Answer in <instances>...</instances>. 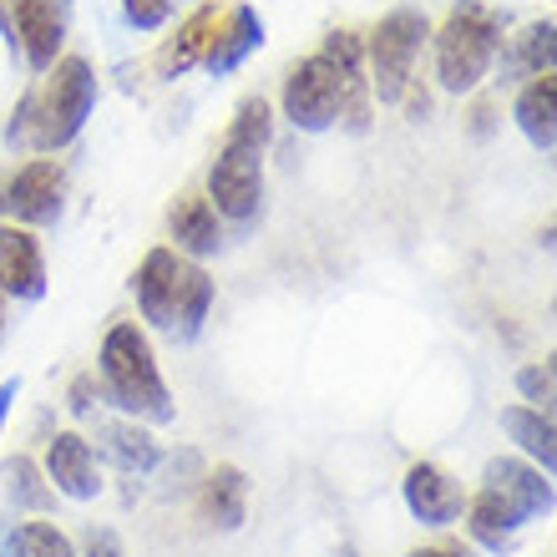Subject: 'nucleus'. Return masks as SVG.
<instances>
[{
    "label": "nucleus",
    "instance_id": "18",
    "mask_svg": "<svg viewBox=\"0 0 557 557\" xmlns=\"http://www.w3.org/2000/svg\"><path fill=\"white\" fill-rule=\"evenodd\" d=\"M517 127L528 133L532 147L553 152V143H557V76L553 72L532 76L528 87H522V97H517Z\"/></svg>",
    "mask_w": 557,
    "mask_h": 557
},
{
    "label": "nucleus",
    "instance_id": "9",
    "mask_svg": "<svg viewBox=\"0 0 557 557\" xmlns=\"http://www.w3.org/2000/svg\"><path fill=\"white\" fill-rule=\"evenodd\" d=\"M183 278H188V259H177V249H152L137 269V305H143L147 324L173 330L177 305H183Z\"/></svg>",
    "mask_w": 557,
    "mask_h": 557
},
{
    "label": "nucleus",
    "instance_id": "30",
    "mask_svg": "<svg viewBox=\"0 0 557 557\" xmlns=\"http://www.w3.org/2000/svg\"><path fill=\"white\" fill-rule=\"evenodd\" d=\"M411 557H471L461 543H436V547H416Z\"/></svg>",
    "mask_w": 557,
    "mask_h": 557
},
{
    "label": "nucleus",
    "instance_id": "23",
    "mask_svg": "<svg viewBox=\"0 0 557 557\" xmlns=\"http://www.w3.org/2000/svg\"><path fill=\"white\" fill-rule=\"evenodd\" d=\"M102 446L122 471H152L162 461V446L143 425H102Z\"/></svg>",
    "mask_w": 557,
    "mask_h": 557
},
{
    "label": "nucleus",
    "instance_id": "11",
    "mask_svg": "<svg viewBox=\"0 0 557 557\" xmlns=\"http://www.w3.org/2000/svg\"><path fill=\"white\" fill-rule=\"evenodd\" d=\"M15 41L26 46V61L36 72L57 66V51L66 41V0H15Z\"/></svg>",
    "mask_w": 557,
    "mask_h": 557
},
{
    "label": "nucleus",
    "instance_id": "26",
    "mask_svg": "<svg viewBox=\"0 0 557 557\" xmlns=\"http://www.w3.org/2000/svg\"><path fill=\"white\" fill-rule=\"evenodd\" d=\"M512 66L522 76H543L553 72V21H532L522 36H517V51H512Z\"/></svg>",
    "mask_w": 557,
    "mask_h": 557
},
{
    "label": "nucleus",
    "instance_id": "28",
    "mask_svg": "<svg viewBox=\"0 0 557 557\" xmlns=\"http://www.w3.org/2000/svg\"><path fill=\"white\" fill-rule=\"evenodd\" d=\"M122 15H127L137 30H158L162 21L173 15V0H122Z\"/></svg>",
    "mask_w": 557,
    "mask_h": 557
},
{
    "label": "nucleus",
    "instance_id": "32",
    "mask_svg": "<svg viewBox=\"0 0 557 557\" xmlns=\"http://www.w3.org/2000/svg\"><path fill=\"white\" fill-rule=\"evenodd\" d=\"M15 391H21V381H5V385H0V425H5V411H11Z\"/></svg>",
    "mask_w": 557,
    "mask_h": 557
},
{
    "label": "nucleus",
    "instance_id": "3",
    "mask_svg": "<svg viewBox=\"0 0 557 557\" xmlns=\"http://www.w3.org/2000/svg\"><path fill=\"white\" fill-rule=\"evenodd\" d=\"M502 46V15L476 5V0H461L451 5L446 26L436 30V82L446 91H471L492 72V57Z\"/></svg>",
    "mask_w": 557,
    "mask_h": 557
},
{
    "label": "nucleus",
    "instance_id": "1",
    "mask_svg": "<svg viewBox=\"0 0 557 557\" xmlns=\"http://www.w3.org/2000/svg\"><path fill=\"white\" fill-rule=\"evenodd\" d=\"M274 133L264 97H244L234 112V127L219 147V162L208 168V203L219 219L249 223L264 198V147Z\"/></svg>",
    "mask_w": 557,
    "mask_h": 557
},
{
    "label": "nucleus",
    "instance_id": "24",
    "mask_svg": "<svg viewBox=\"0 0 557 557\" xmlns=\"http://www.w3.org/2000/svg\"><path fill=\"white\" fill-rule=\"evenodd\" d=\"M208 305H213V278H208L198 264H188V278H183V305H177L173 335L177 339H193V335H198V330H203V320H208Z\"/></svg>",
    "mask_w": 557,
    "mask_h": 557
},
{
    "label": "nucleus",
    "instance_id": "22",
    "mask_svg": "<svg viewBox=\"0 0 557 557\" xmlns=\"http://www.w3.org/2000/svg\"><path fill=\"white\" fill-rule=\"evenodd\" d=\"M0 557H76V547L51 522H21L0 537Z\"/></svg>",
    "mask_w": 557,
    "mask_h": 557
},
{
    "label": "nucleus",
    "instance_id": "10",
    "mask_svg": "<svg viewBox=\"0 0 557 557\" xmlns=\"http://www.w3.org/2000/svg\"><path fill=\"white\" fill-rule=\"evenodd\" d=\"M400 492H406L411 517H421L425 528H446V522H456V517L467 512V492H461V482L446 476L441 467H431V461H421V467L406 471Z\"/></svg>",
    "mask_w": 557,
    "mask_h": 557
},
{
    "label": "nucleus",
    "instance_id": "2",
    "mask_svg": "<svg viewBox=\"0 0 557 557\" xmlns=\"http://www.w3.org/2000/svg\"><path fill=\"white\" fill-rule=\"evenodd\" d=\"M102 381H107V396L112 406L133 416V421H152V425H168L173 421V396L162 385V370L152 360V345L137 324H112L102 339Z\"/></svg>",
    "mask_w": 557,
    "mask_h": 557
},
{
    "label": "nucleus",
    "instance_id": "14",
    "mask_svg": "<svg viewBox=\"0 0 557 557\" xmlns=\"http://www.w3.org/2000/svg\"><path fill=\"white\" fill-rule=\"evenodd\" d=\"M0 289L15 294V299H41L46 294L41 244L15 223H0Z\"/></svg>",
    "mask_w": 557,
    "mask_h": 557
},
{
    "label": "nucleus",
    "instance_id": "4",
    "mask_svg": "<svg viewBox=\"0 0 557 557\" xmlns=\"http://www.w3.org/2000/svg\"><path fill=\"white\" fill-rule=\"evenodd\" d=\"M431 21L411 5L381 15V26L370 30L366 41V76H370V97H381V107H396L416 82V57H421Z\"/></svg>",
    "mask_w": 557,
    "mask_h": 557
},
{
    "label": "nucleus",
    "instance_id": "20",
    "mask_svg": "<svg viewBox=\"0 0 557 557\" xmlns=\"http://www.w3.org/2000/svg\"><path fill=\"white\" fill-rule=\"evenodd\" d=\"M502 431L532 456V461H543V476H553L557 467V446H553V416L547 411H532V406H507L502 411Z\"/></svg>",
    "mask_w": 557,
    "mask_h": 557
},
{
    "label": "nucleus",
    "instance_id": "15",
    "mask_svg": "<svg viewBox=\"0 0 557 557\" xmlns=\"http://www.w3.org/2000/svg\"><path fill=\"white\" fill-rule=\"evenodd\" d=\"M486 486L492 492H502V497L512 502V507H522L528 517L537 512H553V482H543V471L522 467V461H512V456H497V461H486Z\"/></svg>",
    "mask_w": 557,
    "mask_h": 557
},
{
    "label": "nucleus",
    "instance_id": "13",
    "mask_svg": "<svg viewBox=\"0 0 557 557\" xmlns=\"http://www.w3.org/2000/svg\"><path fill=\"white\" fill-rule=\"evenodd\" d=\"M46 476L72 502H91L102 492V482H97V456H91L87 436H76V431L51 436V446H46Z\"/></svg>",
    "mask_w": 557,
    "mask_h": 557
},
{
    "label": "nucleus",
    "instance_id": "12",
    "mask_svg": "<svg viewBox=\"0 0 557 557\" xmlns=\"http://www.w3.org/2000/svg\"><path fill=\"white\" fill-rule=\"evenodd\" d=\"M259 46H264V21H259V11H253V5H234V11L213 26V36H208L203 66L213 76H228V72H238L244 57L259 51Z\"/></svg>",
    "mask_w": 557,
    "mask_h": 557
},
{
    "label": "nucleus",
    "instance_id": "31",
    "mask_svg": "<svg viewBox=\"0 0 557 557\" xmlns=\"http://www.w3.org/2000/svg\"><path fill=\"white\" fill-rule=\"evenodd\" d=\"M91 381H76V391H72V411H82V416H87L91 411Z\"/></svg>",
    "mask_w": 557,
    "mask_h": 557
},
{
    "label": "nucleus",
    "instance_id": "8",
    "mask_svg": "<svg viewBox=\"0 0 557 557\" xmlns=\"http://www.w3.org/2000/svg\"><path fill=\"white\" fill-rule=\"evenodd\" d=\"M61 213V168L57 162H26L0 188V219L5 223H51Z\"/></svg>",
    "mask_w": 557,
    "mask_h": 557
},
{
    "label": "nucleus",
    "instance_id": "6",
    "mask_svg": "<svg viewBox=\"0 0 557 557\" xmlns=\"http://www.w3.org/2000/svg\"><path fill=\"white\" fill-rule=\"evenodd\" d=\"M284 117H289L299 133H324V127L339 122V76L324 51L305 57L284 76Z\"/></svg>",
    "mask_w": 557,
    "mask_h": 557
},
{
    "label": "nucleus",
    "instance_id": "16",
    "mask_svg": "<svg viewBox=\"0 0 557 557\" xmlns=\"http://www.w3.org/2000/svg\"><path fill=\"white\" fill-rule=\"evenodd\" d=\"M467 528H471V537L482 547H492V553H502V547H512V537H517V528L528 522V512L522 507H512V502L502 497V492H492V486H482L476 497L467 502Z\"/></svg>",
    "mask_w": 557,
    "mask_h": 557
},
{
    "label": "nucleus",
    "instance_id": "21",
    "mask_svg": "<svg viewBox=\"0 0 557 557\" xmlns=\"http://www.w3.org/2000/svg\"><path fill=\"white\" fill-rule=\"evenodd\" d=\"M213 26H219V5H198V11L183 21L177 41L158 57V72L162 76H177V72H188L193 61H203V46H208V36H213Z\"/></svg>",
    "mask_w": 557,
    "mask_h": 557
},
{
    "label": "nucleus",
    "instance_id": "17",
    "mask_svg": "<svg viewBox=\"0 0 557 557\" xmlns=\"http://www.w3.org/2000/svg\"><path fill=\"white\" fill-rule=\"evenodd\" d=\"M244 512H249V476L238 467L208 471V482H203V522L208 528L238 532L244 528Z\"/></svg>",
    "mask_w": 557,
    "mask_h": 557
},
{
    "label": "nucleus",
    "instance_id": "29",
    "mask_svg": "<svg viewBox=\"0 0 557 557\" xmlns=\"http://www.w3.org/2000/svg\"><path fill=\"white\" fill-rule=\"evenodd\" d=\"M87 557H122V543L112 532H91L87 537Z\"/></svg>",
    "mask_w": 557,
    "mask_h": 557
},
{
    "label": "nucleus",
    "instance_id": "25",
    "mask_svg": "<svg viewBox=\"0 0 557 557\" xmlns=\"http://www.w3.org/2000/svg\"><path fill=\"white\" fill-rule=\"evenodd\" d=\"M5 492H11L15 507H30V512H46L51 507V486L41 482V467L30 456H11L5 461Z\"/></svg>",
    "mask_w": 557,
    "mask_h": 557
},
{
    "label": "nucleus",
    "instance_id": "7",
    "mask_svg": "<svg viewBox=\"0 0 557 557\" xmlns=\"http://www.w3.org/2000/svg\"><path fill=\"white\" fill-rule=\"evenodd\" d=\"M324 57L339 76V122L355 137L370 133V76H366V41L355 30H330L324 36Z\"/></svg>",
    "mask_w": 557,
    "mask_h": 557
},
{
    "label": "nucleus",
    "instance_id": "5",
    "mask_svg": "<svg viewBox=\"0 0 557 557\" xmlns=\"http://www.w3.org/2000/svg\"><path fill=\"white\" fill-rule=\"evenodd\" d=\"M91 107H97V76H91L87 57H61L57 76L46 82V97H30V117H36V137L30 143L51 152L66 147L82 127H87Z\"/></svg>",
    "mask_w": 557,
    "mask_h": 557
},
{
    "label": "nucleus",
    "instance_id": "19",
    "mask_svg": "<svg viewBox=\"0 0 557 557\" xmlns=\"http://www.w3.org/2000/svg\"><path fill=\"white\" fill-rule=\"evenodd\" d=\"M173 244L177 253H193V259H208V253H219L223 244V228H219V213L208 198H183L173 208Z\"/></svg>",
    "mask_w": 557,
    "mask_h": 557
},
{
    "label": "nucleus",
    "instance_id": "27",
    "mask_svg": "<svg viewBox=\"0 0 557 557\" xmlns=\"http://www.w3.org/2000/svg\"><path fill=\"white\" fill-rule=\"evenodd\" d=\"M517 391L532 400V411H547L553 406V370H537V366H528V370H517Z\"/></svg>",
    "mask_w": 557,
    "mask_h": 557
},
{
    "label": "nucleus",
    "instance_id": "33",
    "mask_svg": "<svg viewBox=\"0 0 557 557\" xmlns=\"http://www.w3.org/2000/svg\"><path fill=\"white\" fill-rule=\"evenodd\" d=\"M0 294H5V289H0ZM0 335H5V299H0Z\"/></svg>",
    "mask_w": 557,
    "mask_h": 557
}]
</instances>
